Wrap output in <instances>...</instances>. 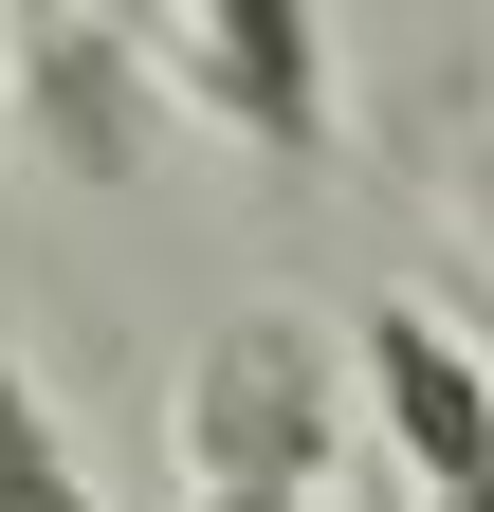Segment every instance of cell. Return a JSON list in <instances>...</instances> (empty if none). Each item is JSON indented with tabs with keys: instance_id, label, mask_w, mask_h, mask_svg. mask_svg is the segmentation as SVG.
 <instances>
[{
	"instance_id": "1",
	"label": "cell",
	"mask_w": 494,
	"mask_h": 512,
	"mask_svg": "<svg viewBox=\"0 0 494 512\" xmlns=\"http://www.w3.org/2000/svg\"><path fill=\"white\" fill-rule=\"evenodd\" d=\"M330 458H348V348L312 311H238L183 366V476L202 494H312Z\"/></svg>"
},
{
	"instance_id": "2",
	"label": "cell",
	"mask_w": 494,
	"mask_h": 512,
	"mask_svg": "<svg viewBox=\"0 0 494 512\" xmlns=\"http://www.w3.org/2000/svg\"><path fill=\"white\" fill-rule=\"evenodd\" d=\"M348 366H366V421H385V458L421 476V512H494V366L440 330V311L385 293Z\"/></svg>"
},
{
	"instance_id": "3",
	"label": "cell",
	"mask_w": 494,
	"mask_h": 512,
	"mask_svg": "<svg viewBox=\"0 0 494 512\" xmlns=\"http://www.w3.org/2000/svg\"><path fill=\"white\" fill-rule=\"evenodd\" d=\"M183 74H202L220 128H257L275 165L330 147V19L312 0H183Z\"/></svg>"
},
{
	"instance_id": "4",
	"label": "cell",
	"mask_w": 494,
	"mask_h": 512,
	"mask_svg": "<svg viewBox=\"0 0 494 512\" xmlns=\"http://www.w3.org/2000/svg\"><path fill=\"white\" fill-rule=\"evenodd\" d=\"M19 110H37V147L74 165V183H129L147 165V74H129V37H110V0L19 19Z\"/></svg>"
},
{
	"instance_id": "5",
	"label": "cell",
	"mask_w": 494,
	"mask_h": 512,
	"mask_svg": "<svg viewBox=\"0 0 494 512\" xmlns=\"http://www.w3.org/2000/svg\"><path fill=\"white\" fill-rule=\"evenodd\" d=\"M0 512H92V476H74V439H55V403H37V366H19V330H0Z\"/></svg>"
},
{
	"instance_id": "6",
	"label": "cell",
	"mask_w": 494,
	"mask_h": 512,
	"mask_svg": "<svg viewBox=\"0 0 494 512\" xmlns=\"http://www.w3.org/2000/svg\"><path fill=\"white\" fill-rule=\"evenodd\" d=\"M202 512H312V494H202Z\"/></svg>"
}]
</instances>
